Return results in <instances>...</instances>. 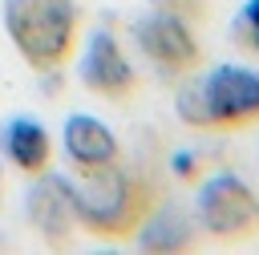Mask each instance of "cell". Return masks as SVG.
Returning a JSON list of instances; mask_svg holds the SVG:
<instances>
[{
    "instance_id": "12",
    "label": "cell",
    "mask_w": 259,
    "mask_h": 255,
    "mask_svg": "<svg viewBox=\"0 0 259 255\" xmlns=\"http://www.w3.org/2000/svg\"><path fill=\"white\" fill-rule=\"evenodd\" d=\"M0 198H4V166H0Z\"/></svg>"
},
{
    "instance_id": "7",
    "label": "cell",
    "mask_w": 259,
    "mask_h": 255,
    "mask_svg": "<svg viewBox=\"0 0 259 255\" xmlns=\"http://www.w3.org/2000/svg\"><path fill=\"white\" fill-rule=\"evenodd\" d=\"M24 215L28 223L36 227V235L49 243V247H69L73 243V231H77V210H73V198H69V178H57L53 170L32 178V190L24 198Z\"/></svg>"
},
{
    "instance_id": "8",
    "label": "cell",
    "mask_w": 259,
    "mask_h": 255,
    "mask_svg": "<svg viewBox=\"0 0 259 255\" xmlns=\"http://www.w3.org/2000/svg\"><path fill=\"white\" fill-rule=\"evenodd\" d=\"M0 146H4V158L24 178H40L53 170V138L36 117H8L0 125Z\"/></svg>"
},
{
    "instance_id": "5",
    "label": "cell",
    "mask_w": 259,
    "mask_h": 255,
    "mask_svg": "<svg viewBox=\"0 0 259 255\" xmlns=\"http://www.w3.org/2000/svg\"><path fill=\"white\" fill-rule=\"evenodd\" d=\"M134 40H138L142 57L170 81H182L202 69V40H198L194 24L170 8H154V12L138 16Z\"/></svg>"
},
{
    "instance_id": "10",
    "label": "cell",
    "mask_w": 259,
    "mask_h": 255,
    "mask_svg": "<svg viewBox=\"0 0 259 255\" xmlns=\"http://www.w3.org/2000/svg\"><path fill=\"white\" fill-rule=\"evenodd\" d=\"M134 243H138L142 251H186V247L194 243V227H190V219H186L182 210L154 202L150 215L142 219Z\"/></svg>"
},
{
    "instance_id": "2",
    "label": "cell",
    "mask_w": 259,
    "mask_h": 255,
    "mask_svg": "<svg viewBox=\"0 0 259 255\" xmlns=\"http://www.w3.org/2000/svg\"><path fill=\"white\" fill-rule=\"evenodd\" d=\"M178 117L198 134H243L259 125V73L247 65H214L178 85Z\"/></svg>"
},
{
    "instance_id": "9",
    "label": "cell",
    "mask_w": 259,
    "mask_h": 255,
    "mask_svg": "<svg viewBox=\"0 0 259 255\" xmlns=\"http://www.w3.org/2000/svg\"><path fill=\"white\" fill-rule=\"evenodd\" d=\"M61 138H65V154L77 170H93V166H105V162L121 158L113 130L105 121H97L93 113H69Z\"/></svg>"
},
{
    "instance_id": "11",
    "label": "cell",
    "mask_w": 259,
    "mask_h": 255,
    "mask_svg": "<svg viewBox=\"0 0 259 255\" xmlns=\"http://www.w3.org/2000/svg\"><path fill=\"white\" fill-rule=\"evenodd\" d=\"M235 36L243 49H251L259 57V0H243V8L235 16Z\"/></svg>"
},
{
    "instance_id": "1",
    "label": "cell",
    "mask_w": 259,
    "mask_h": 255,
    "mask_svg": "<svg viewBox=\"0 0 259 255\" xmlns=\"http://www.w3.org/2000/svg\"><path fill=\"white\" fill-rule=\"evenodd\" d=\"M69 198L77 210V227L97 239H134L142 219L158 202L154 186L142 174L125 170L121 158L69 178Z\"/></svg>"
},
{
    "instance_id": "3",
    "label": "cell",
    "mask_w": 259,
    "mask_h": 255,
    "mask_svg": "<svg viewBox=\"0 0 259 255\" xmlns=\"http://www.w3.org/2000/svg\"><path fill=\"white\" fill-rule=\"evenodd\" d=\"M4 28L32 73H57L77 49L81 12L73 0H4Z\"/></svg>"
},
{
    "instance_id": "4",
    "label": "cell",
    "mask_w": 259,
    "mask_h": 255,
    "mask_svg": "<svg viewBox=\"0 0 259 255\" xmlns=\"http://www.w3.org/2000/svg\"><path fill=\"white\" fill-rule=\"evenodd\" d=\"M198 227L219 243H251L259 235V194L231 170H214L194 194Z\"/></svg>"
},
{
    "instance_id": "6",
    "label": "cell",
    "mask_w": 259,
    "mask_h": 255,
    "mask_svg": "<svg viewBox=\"0 0 259 255\" xmlns=\"http://www.w3.org/2000/svg\"><path fill=\"white\" fill-rule=\"evenodd\" d=\"M81 85L109 101V105H130L142 89V77L134 69V61L125 57L121 40L109 32V28H97L89 40H85V53H81Z\"/></svg>"
}]
</instances>
